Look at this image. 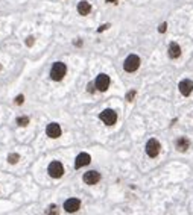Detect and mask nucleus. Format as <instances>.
<instances>
[{
  "instance_id": "1",
  "label": "nucleus",
  "mask_w": 193,
  "mask_h": 215,
  "mask_svg": "<svg viewBox=\"0 0 193 215\" xmlns=\"http://www.w3.org/2000/svg\"><path fill=\"white\" fill-rule=\"evenodd\" d=\"M65 73H67V65L61 61H56L50 68V79L55 80V82H60V80L64 79Z\"/></svg>"
},
{
  "instance_id": "2",
  "label": "nucleus",
  "mask_w": 193,
  "mask_h": 215,
  "mask_svg": "<svg viewBox=\"0 0 193 215\" xmlns=\"http://www.w3.org/2000/svg\"><path fill=\"white\" fill-rule=\"evenodd\" d=\"M140 58L137 56V55H128L126 56V59L123 62V70L126 71V73H134V71H137V70L140 68Z\"/></svg>"
},
{
  "instance_id": "3",
  "label": "nucleus",
  "mask_w": 193,
  "mask_h": 215,
  "mask_svg": "<svg viewBox=\"0 0 193 215\" xmlns=\"http://www.w3.org/2000/svg\"><path fill=\"white\" fill-rule=\"evenodd\" d=\"M47 173L53 179H60L64 174V165L60 161H52V162L49 164V167H47Z\"/></svg>"
},
{
  "instance_id": "4",
  "label": "nucleus",
  "mask_w": 193,
  "mask_h": 215,
  "mask_svg": "<svg viewBox=\"0 0 193 215\" xmlns=\"http://www.w3.org/2000/svg\"><path fill=\"white\" fill-rule=\"evenodd\" d=\"M161 152V144L160 141L155 139V138H150L149 141L146 142V155L149 158H157Z\"/></svg>"
},
{
  "instance_id": "5",
  "label": "nucleus",
  "mask_w": 193,
  "mask_h": 215,
  "mask_svg": "<svg viewBox=\"0 0 193 215\" xmlns=\"http://www.w3.org/2000/svg\"><path fill=\"white\" fill-rule=\"evenodd\" d=\"M110 83H111V79L108 74L105 73H100L97 74V78L94 79V85H96V89L100 91V93H105L106 89L110 88Z\"/></svg>"
},
{
  "instance_id": "6",
  "label": "nucleus",
  "mask_w": 193,
  "mask_h": 215,
  "mask_svg": "<svg viewBox=\"0 0 193 215\" xmlns=\"http://www.w3.org/2000/svg\"><path fill=\"white\" fill-rule=\"evenodd\" d=\"M99 118L104 121L106 126H113V124H116V121H117V112H116L114 109H105V111L100 112Z\"/></svg>"
},
{
  "instance_id": "7",
  "label": "nucleus",
  "mask_w": 193,
  "mask_h": 215,
  "mask_svg": "<svg viewBox=\"0 0 193 215\" xmlns=\"http://www.w3.org/2000/svg\"><path fill=\"white\" fill-rule=\"evenodd\" d=\"M82 180L85 182L87 185H96L97 182L100 180V173L96 171V170L85 171L84 173V176H82Z\"/></svg>"
},
{
  "instance_id": "8",
  "label": "nucleus",
  "mask_w": 193,
  "mask_h": 215,
  "mask_svg": "<svg viewBox=\"0 0 193 215\" xmlns=\"http://www.w3.org/2000/svg\"><path fill=\"white\" fill-rule=\"evenodd\" d=\"M62 133L61 130V126L58 124V123H49L47 124V127H46V135L49 138H53V139H56V138H60Z\"/></svg>"
},
{
  "instance_id": "9",
  "label": "nucleus",
  "mask_w": 193,
  "mask_h": 215,
  "mask_svg": "<svg viewBox=\"0 0 193 215\" xmlns=\"http://www.w3.org/2000/svg\"><path fill=\"white\" fill-rule=\"evenodd\" d=\"M79 207H81V200L79 198H69V200L64 202V211L69 212V214H73V212L79 211Z\"/></svg>"
},
{
  "instance_id": "10",
  "label": "nucleus",
  "mask_w": 193,
  "mask_h": 215,
  "mask_svg": "<svg viewBox=\"0 0 193 215\" xmlns=\"http://www.w3.org/2000/svg\"><path fill=\"white\" fill-rule=\"evenodd\" d=\"M178 89H179V93L183 95H190L193 91V80L190 79H184V80H181L179 82V85H178Z\"/></svg>"
},
{
  "instance_id": "11",
  "label": "nucleus",
  "mask_w": 193,
  "mask_h": 215,
  "mask_svg": "<svg viewBox=\"0 0 193 215\" xmlns=\"http://www.w3.org/2000/svg\"><path fill=\"white\" fill-rule=\"evenodd\" d=\"M90 162H91V156L88 153H79L76 156V159H75V168H82V167L88 165Z\"/></svg>"
},
{
  "instance_id": "12",
  "label": "nucleus",
  "mask_w": 193,
  "mask_h": 215,
  "mask_svg": "<svg viewBox=\"0 0 193 215\" xmlns=\"http://www.w3.org/2000/svg\"><path fill=\"white\" fill-rule=\"evenodd\" d=\"M169 58H172V59H178L179 56H181V47H179V44L178 43H170L169 44Z\"/></svg>"
},
{
  "instance_id": "13",
  "label": "nucleus",
  "mask_w": 193,
  "mask_h": 215,
  "mask_svg": "<svg viewBox=\"0 0 193 215\" xmlns=\"http://www.w3.org/2000/svg\"><path fill=\"white\" fill-rule=\"evenodd\" d=\"M175 147H176L178 152H187L189 147H190V141H189V138H185V137L178 138V139L175 141Z\"/></svg>"
},
{
  "instance_id": "14",
  "label": "nucleus",
  "mask_w": 193,
  "mask_h": 215,
  "mask_svg": "<svg viewBox=\"0 0 193 215\" xmlns=\"http://www.w3.org/2000/svg\"><path fill=\"white\" fill-rule=\"evenodd\" d=\"M78 12L81 14V15H88L90 12H91V5L88 3L87 0H81L78 3Z\"/></svg>"
},
{
  "instance_id": "15",
  "label": "nucleus",
  "mask_w": 193,
  "mask_h": 215,
  "mask_svg": "<svg viewBox=\"0 0 193 215\" xmlns=\"http://www.w3.org/2000/svg\"><path fill=\"white\" fill-rule=\"evenodd\" d=\"M46 215H60V209L56 205H50L46 209Z\"/></svg>"
},
{
  "instance_id": "16",
  "label": "nucleus",
  "mask_w": 193,
  "mask_h": 215,
  "mask_svg": "<svg viewBox=\"0 0 193 215\" xmlns=\"http://www.w3.org/2000/svg\"><path fill=\"white\" fill-rule=\"evenodd\" d=\"M18 161H20V155L18 153H11V155H8V162L9 164H17Z\"/></svg>"
},
{
  "instance_id": "17",
  "label": "nucleus",
  "mask_w": 193,
  "mask_h": 215,
  "mask_svg": "<svg viewBox=\"0 0 193 215\" xmlns=\"http://www.w3.org/2000/svg\"><path fill=\"white\" fill-rule=\"evenodd\" d=\"M17 124H18V126H21V127H25V126H27V124H29V118H27V117H18V118H17Z\"/></svg>"
},
{
  "instance_id": "18",
  "label": "nucleus",
  "mask_w": 193,
  "mask_h": 215,
  "mask_svg": "<svg viewBox=\"0 0 193 215\" xmlns=\"http://www.w3.org/2000/svg\"><path fill=\"white\" fill-rule=\"evenodd\" d=\"M87 91H88V93H94V91H97L94 82H90V83H88V85H87Z\"/></svg>"
},
{
  "instance_id": "19",
  "label": "nucleus",
  "mask_w": 193,
  "mask_h": 215,
  "mask_svg": "<svg viewBox=\"0 0 193 215\" xmlns=\"http://www.w3.org/2000/svg\"><path fill=\"white\" fill-rule=\"evenodd\" d=\"M135 94H137V93H135L134 89H132V91H129V93L126 94V100H128V102H132V100H134V97H135Z\"/></svg>"
},
{
  "instance_id": "20",
  "label": "nucleus",
  "mask_w": 193,
  "mask_h": 215,
  "mask_svg": "<svg viewBox=\"0 0 193 215\" xmlns=\"http://www.w3.org/2000/svg\"><path fill=\"white\" fill-rule=\"evenodd\" d=\"M14 102H15V105H23V102H25V95H23V94L17 95V97H15V100H14Z\"/></svg>"
},
{
  "instance_id": "21",
  "label": "nucleus",
  "mask_w": 193,
  "mask_h": 215,
  "mask_svg": "<svg viewBox=\"0 0 193 215\" xmlns=\"http://www.w3.org/2000/svg\"><path fill=\"white\" fill-rule=\"evenodd\" d=\"M166 30H167V23H161V24L158 26V32H160V34H164Z\"/></svg>"
},
{
  "instance_id": "22",
  "label": "nucleus",
  "mask_w": 193,
  "mask_h": 215,
  "mask_svg": "<svg viewBox=\"0 0 193 215\" xmlns=\"http://www.w3.org/2000/svg\"><path fill=\"white\" fill-rule=\"evenodd\" d=\"M108 27H110V24H108V23H106V24H104V26H102V27H99V29H97V32H99V34H100V32H104V30H106V29H108Z\"/></svg>"
},
{
  "instance_id": "23",
  "label": "nucleus",
  "mask_w": 193,
  "mask_h": 215,
  "mask_svg": "<svg viewBox=\"0 0 193 215\" xmlns=\"http://www.w3.org/2000/svg\"><path fill=\"white\" fill-rule=\"evenodd\" d=\"M26 44L27 46H32L34 44V36H29V40H26Z\"/></svg>"
},
{
  "instance_id": "24",
  "label": "nucleus",
  "mask_w": 193,
  "mask_h": 215,
  "mask_svg": "<svg viewBox=\"0 0 193 215\" xmlns=\"http://www.w3.org/2000/svg\"><path fill=\"white\" fill-rule=\"evenodd\" d=\"M108 3H117V0H106Z\"/></svg>"
},
{
  "instance_id": "25",
  "label": "nucleus",
  "mask_w": 193,
  "mask_h": 215,
  "mask_svg": "<svg viewBox=\"0 0 193 215\" xmlns=\"http://www.w3.org/2000/svg\"><path fill=\"white\" fill-rule=\"evenodd\" d=\"M0 70H2V65H0Z\"/></svg>"
}]
</instances>
